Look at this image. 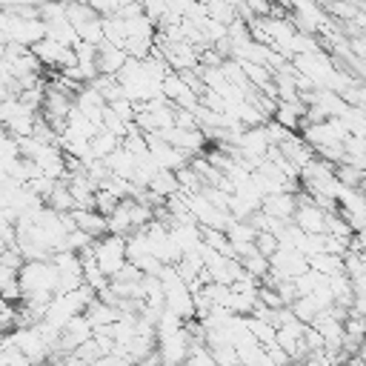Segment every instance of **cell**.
I'll return each mask as SVG.
<instances>
[{
    "label": "cell",
    "mask_w": 366,
    "mask_h": 366,
    "mask_svg": "<svg viewBox=\"0 0 366 366\" xmlns=\"http://www.w3.org/2000/svg\"><path fill=\"white\" fill-rule=\"evenodd\" d=\"M46 209H51V212H57V214H69V212L74 209V200H71V192H69L66 180H57V183H54L51 194L46 197Z\"/></svg>",
    "instance_id": "11"
},
{
    "label": "cell",
    "mask_w": 366,
    "mask_h": 366,
    "mask_svg": "<svg viewBox=\"0 0 366 366\" xmlns=\"http://www.w3.org/2000/svg\"><path fill=\"white\" fill-rule=\"evenodd\" d=\"M269 269H272V272H277L283 280H295L297 274L309 272V260H306V254H303V252H297V249L277 246V249H274V254L269 257Z\"/></svg>",
    "instance_id": "3"
},
{
    "label": "cell",
    "mask_w": 366,
    "mask_h": 366,
    "mask_svg": "<svg viewBox=\"0 0 366 366\" xmlns=\"http://www.w3.org/2000/svg\"><path fill=\"white\" fill-rule=\"evenodd\" d=\"M126 60H129V54L123 49H117V46H112L106 40L97 46V74H112L114 77L126 66Z\"/></svg>",
    "instance_id": "8"
},
{
    "label": "cell",
    "mask_w": 366,
    "mask_h": 366,
    "mask_svg": "<svg viewBox=\"0 0 366 366\" xmlns=\"http://www.w3.org/2000/svg\"><path fill=\"white\" fill-rule=\"evenodd\" d=\"M86 320L92 323V329H106V326H112L114 320H120V312H117V306H112V303H106V300H100V297H94L89 306H86Z\"/></svg>",
    "instance_id": "9"
},
{
    "label": "cell",
    "mask_w": 366,
    "mask_h": 366,
    "mask_svg": "<svg viewBox=\"0 0 366 366\" xmlns=\"http://www.w3.org/2000/svg\"><path fill=\"white\" fill-rule=\"evenodd\" d=\"M137 366H163L160 363V357H157V352H149L143 360H137Z\"/></svg>",
    "instance_id": "18"
},
{
    "label": "cell",
    "mask_w": 366,
    "mask_h": 366,
    "mask_svg": "<svg viewBox=\"0 0 366 366\" xmlns=\"http://www.w3.org/2000/svg\"><path fill=\"white\" fill-rule=\"evenodd\" d=\"M192 349H197V346H194L192 335L186 332V323H183V329H177V332H172L166 337H157V346H154V352H157L163 366H183L189 360Z\"/></svg>",
    "instance_id": "2"
},
{
    "label": "cell",
    "mask_w": 366,
    "mask_h": 366,
    "mask_svg": "<svg viewBox=\"0 0 366 366\" xmlns=\"http://www.w3.org/2000/svg\"><path fill=\"white\" fill-rule=\"evenodd\" d=\"M114 149H120V137H114V134L106 132V129H100V132L92 137V143H89V152H92L94 160H106Z\"/></svg>",
    "instance_id": "12"
},
{
    "label": "cell",
    "mask_w": 366,
    "mask_h": 366,
    "mask_svg": "<svg viewBox=\"0 0 366 366\" xmlns=\"http://www.w3.org/2000/svg\"><path fill=\"white\" fill-rule=\"evenodd\" d=\"M92 260H94V266H97L106 277H114V274L126 266V237L103 234V237L94 240V246H92Z\"/></svg>",
    "instance_id": "1"
},
{
    "label": "cell",
    "mask_w": 366,
    "mask_h": 366,
    "mask_svg": "<svg viewBox=\"0 0 366 366\" xmlns=\"http://www.w3.org/2000/svg\"><path fill=\"white\" fill-rule=\"evenodd\" d=\"M295 206H297V197H295L292 192H274V194H266V197H263L260 212L269 214V217H277V220H283V223H292Z\"/></svg>",
    "instance_id": "5"
},
{
    "label": "cell",
    "mask_w": 366,
    "mask_h": 366,
    "mask_svg": "<svg viewBox=\"0 0 366 366\" xmlns=\"http://www.w3.org/2000/svg\"><path fill=\"white\" fill-rule=\"evenodd\" d=\"M183 366H217V363H214V357L203 346H197V349H192V355H189V360Z\"/></svg>",
    "instance_id": "16"
},
{
    "label": "cell",
    "mask_w": 366,
    "mask_h": 366,
    "mask_svg": "<svg viewBox=\"0 0 366 366\" xmlns=\"http://www.w3.org/2000/svg\"><path fill=\"white\" fill-rule=\"evenodd\" d=\"M71 220H74V229L86 232L92 240H100L103 234H109V223L97 209H71Z\"/></svg>",
    "instance_id": "6"
},
{
    "label": "cell",
    "mask_w": 366,
    "mask_h": 366,
    "mask_svg": "<svg viewBox=\"0 0 366 366\" xmlns=\"http://www.w3.org/2000/svg\"><path fill=\"white\" fill-rule=\"evenodd\" d=\"M349 312L366 317V289H357V292H355V300H352V309H349Z\"/></svg>",
    "instance_id": "17"
},
{
    "label": "cell",
    "mask_w": 366,
    "mask_h": 366,
    "mask_svg": "<svg viewBox=\"0 0 366 366\" xmlns=\"http://www.w3.org/2000/svg\"><path fill=\"white\" fill-rule=\"evenodd\" d=\"M92 337H94L92 323L86 320V315H77V317H71V320L60 329V337H57V349H54V352L71 355L80 343H86V340H92Z\"/></svg>",
    "instance_id": "4"
},
{
    "label": "cell",
    "mask_w": 366,
    "mask_h": 366,
    "mask_svg": "<svg viewBox=\"0 0 366 366\" xmlns=\"http://www.w3.org/2000/svg\"><path fill=\"white\" fill-rule=\"evenodd\" d=\"M303 114H306L303 100H277V109H274L272 120H274V123H280L283 129H289V132H297V134H300Z\"/></svg>",
    "instance_id": "7"
},
{
    "label": "cell",
    "mask_w": 366,
    "mask_h": 366,
    "mask_svg": "<svg viewBox=\"0 0 366 366\" xmlns=\"http://www.w3.org/2000/svg\"><path fill=\"white\" fill-rule=\"evenodd\" d=\"M74 357H80V360H86V363H97L100 357H103V352H100V343L92 337V340H86V343H80L74 352H71Z\"/></svg>",
    "instance_id": "14"
},
{
    "label": "cell",
    "mask_w": 366,
    "mask_h": 366,
    "mask_svg": "<svg viewBox=\"0 0 366 366\" xmlns=\"http://www.w3.org/2000/svg\"><path fill=\"white\" fill-rule=\"evenodd\" d=\"M355 357H357V360H360V363L366 366V340L360 343V349H357V355H355Z\"/></svg>",
    "instance_id": "19"
},
{
    "label": "cell",
    "mask_w": 366,
    "mask_h": 366,
    "mask_svg": "<svg viewBox=\"0 0 366 366\" xmlns=\"http://www.w3.org/2000/svg\"><path fill=\"white\" fill-rule=\"evenodd\" d=\"M146 189H149L154 197H160V200L166 203L172 194L180 192V183H177V174H174V172H169V169H157V172L152 174V180H149Z\"/></svg>",
    "instance_id": "10"
},
{
    "label": "cell",
    "mask_w": 366,
    "mask_h": 366,
    "mask_svg": "<svg viewBox=\"0 0 366 366\" xmlns=\"http://www.w3.org/2000/svg\"><path fill=\"white\" fill-rule=\"evenodd\" d=\"M254 249H257L260 254L272 257V254H274V249H277V237H274V234H269V232H257V237H254Z\"/></svg>",
    "instance_id": "15"
},
{
    "label": "cell",
    "mask_w": 366,
    "mask_h": 366,
    "mask_svg": "<svg viewBox=\"0 0 366 366\" xmlns=\"http://www.w3.org/2000/svg\"><path fill=\"white\" fill-rule=\"evenodd\" d=\"M117 203H120V197H117L114 192H109V189H97V192H94V209H97L103 217H109V214L117 209Z\"/></svg>",
    "instance_id": "13"
}]
</instances>
